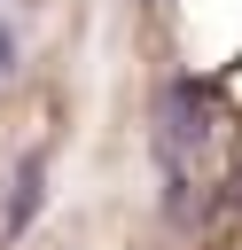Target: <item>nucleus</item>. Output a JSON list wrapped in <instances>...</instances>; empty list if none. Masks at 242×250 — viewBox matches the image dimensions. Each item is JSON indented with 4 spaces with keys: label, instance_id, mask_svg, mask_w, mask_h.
Segmentation results:
<instances>
[{
    "label": "nucleus",
    "instance_id": "obj_1",
    "mask_svg": "<svg viewBox=\"0 0 242 250\" xmlns=\"http://www.w3.org/2000/svg\"><path fill=\"white\" fill-rule=\"evenodd\" d=\"M39 203H47V156H23V172H16V203H8V234H23V227L39 219Z\"/></svg>",
    "mask_w": 242,
    "mask_h": 250
},
{
    "label": "nucleus",
    "instance_id": "obj_2",
    "mask_svg": "<svg viewBox=\"0 0 242 250\" xmlns=\"http://www.w3.org/2000/svg\"><path fill=\"white\" fill-rule=\"evenodd\" d=\"M8 62H16V31L0 23V78H8Z\"/></svg>",
    "mask_w": 242,
    "mask_h": 250
}]
</instances>
